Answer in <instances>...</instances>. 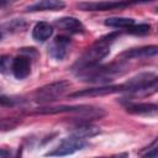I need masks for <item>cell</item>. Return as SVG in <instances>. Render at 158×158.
<instances>
[{
  "label": "cell",
  "instance_id": "44dd1931",
  "mask_svg": "<svg viewBox=\"0 0 158 158\" xmlns=\"http://www.w3.org/2000/svg\"><path fill=\"white\" fill-rule=\"evenodd\" d=\"M158 154V148H157V141H154L151 146V149H148V152L146 154H143L141 158H157Z\"/></svg>",
  "mask_w": 158,
  "mask_h": 158
},
{
  "label": "cell",
  "instance_id": "e0dca14e",
  "mask_svg": "<svg viewBox=\"0 0 158 158\" xmlns=\"http://www.w3.org/2000/svg\"><path fill=\"white\" fill-rule=\"evenodd\" d=\"M127 33L131 35H136V36H144L148 35L151 31V25L149 23H138V25H133L131 27H128L127 30H125Z\"/></svg>",
  "mask_w": 158,
  "mask_h": 158
},
{
  "label": "cell",
  "instance_id": "9c48e42d",
  "mask_svg": "<svg viewBox=\"0 0 158 158\" xmlns=\"http://www.w3.org/2000/svg\"><path fill=\"white\" fill-rule=\"evenodd\" d=\"M54 25L59 30L65 31L68 33H73V35L85 32V26L83 25V22L80 20H78L77 17H73V16H64V17L57 19L54 21Z\"/></svg>",
  "mask_w": 158,
  "mask_h": 158
},
{
  "label": "cell",
  "instance_id": "277c9868",
  "mask_svg": "<svg viewBox=\"0 0 158 158\" xmlns=\"http://www.w3.org/2000/svg\"><path fill=\"white\" fill-rule=\"evenodd\" d=\"M70 88V83L68 80H58L49 84H46L41 88H38L33 93V100L40 104H48L57 101L59 98H62L67 90Z\"/></svg>",
  "mask_w": 158,
  "mask_h": 158
},
{
  "label": "cell",
  "instance_id": "5b68a950",
  "mask_svg": "<svg viewBox=\"0 0 158 158\" xmlns=\"http://www.w3.org/2000/svg\"><path fill=\"white\" fill-rule=\"evenodd\" d=\"M86 146V141L79 137L70 135L69 137L63 138L54 148L46 153V157H64L70 156L78 151H81Z\"/></svg>",
  "mask_w": 158,
  "mask_h": 158
},
{
  "label": "cell",
  "instance_id": "3957f363",
  "mask_svg": "<svg viewBox=\"0 0 158 158\" xmlns=\"http://www.w3.org/2000/svg\"><path fill=\"white\" fill-rule=\"evenodd\" d=\"M125 70L122 63H111L106 65H95L81 72L75 73L78 78L83 79L84 81L98 83L101 85H107L106 83L112 81L115 77L121 75Z\"/></svg>",
  "mask_w": 158,
  "mask_h": 158
},
{
  "label": "cell",
  "instance_id": "ffe728a7",
  "mask_svg": "<svg viewBox=\"0 0 158 158\" xmlns=\"http://www.w3.org/2000/svg\"><path fill=\"white\" fill-rule=\"evenodd\" d=\"M19 121L15 118H1L0 120V132L1 131H9L17 126Z\"/></svg>",
  "mask_w": 158,
  "mask_h": 158
},
{
  "label": "cell",
  "instance_id": "d6986e66",
  "mask_svg": "<svg viewBox=\"0 0 158 158\" xmlns=\"http://www.w3.org/2000/svg\"><path fill=\"white\" fill-rule=\"evenodd\" d=\"M11 63H12V58L10 56L1 54L0 56V73L1 74L10 73L11 72Z\"/></svg>",
  "mask_w": 158,
  "mask_h": 158
},
{
  "label": "cell",
  "instance_id": "8fae6325",
  "mask_svg": "<svg viewBox=\"0 0 158 158\" xmlns=\"http://www.w3.org/2000/svg\"><path fill=\"white\" fill-rule=\"evenodd\" d=\"M158 53V47L152 44V46H143V47H137V48H130L126 49L120 54L121 59H135V58H148V57H154Z\"/></svg>",
  "mask_w": 158,
  "mask_h": 158
},
{
  "label": "cell",
  "instance_id": "603a6c76",
  "mask_svg": "<svg viewBox=\"0 0 158 158\" xmlns=\"http://www.w3.org/2000/svg\"><path fill=\"white\" fill-rule=\"evenodd\" d=\"M128 153H118V154H114V156H109V157H96V158H127Z\"/></svg>",
  "mask_w": 158,
  "mask_h": 158
},
{
  "label": "cell",
  "instance_id": "8992f818",
  "mask_svg": "<svg viewBox=\"0 0 158 158\" xmlns=\"http://www.w3.org/2000/svg\"><path fill=\"white\" fill-rule=\"evenodd\" d=\"M126 91L125 84H117V85H99L94 88H88L83 90H78L75 93L69 94V98L77 99V98H95V96H105L115 93H122Z\"/></svg>",
  "mask_w": 158,
  "mask_h": 158
},
{
  "label": "cell",
  "instance_id": "5bb4252c",
  "mask_svg": "<svg viewBox=\"0 0 158 158\" xmlns=\"http://www.w3.org/2000/svg\"><path fill=\"white\" fill-rule=\"evenodd\" d=\"M53 35V26L46 21L37 22L32 28V38L37 42H46Z\"/></svg>",
  "mask_w": 158,
  "mask_h": 158
},
{
  "label": "cell",
  "instance_id": "ba28073f",
  "mask_svg": "<svg viewBox=\"0 0 158 158\" xmlns=\"http://www.w3.org/2000/svg\"><path fill=\"white\" fill-rule=\"evenodd\" d=\"M72 48V38L69 36H57L48 47V54L56 60H63Z\"/></svg>",
  "mask_w": 158,
  "mask_h": 158
},
{
  "label": "cell",
  "instance_id": "7402d4cb",
  "mask_svg": "<svg viewBox=\"0 0 158 158\" xmlns=\"http://www.w3.org/2000/svg\"><path fill=\"white\" fill-rule=\"evenodd\" d=\"M10 157H11V152L9 149L0 148V158H10Z\"/></svg>",
  "mask_w": 158,
  "mask_h": 158
},
{
  "label": "cell",
  "instance_id": "30bf717a",
  "mask_svg": "<svg viewBox=\"0 0 158 158\" xmlns=\"http://www.w3.org/2000/svg\"><path fill=\"white\" fill-rule=\"evenodd\" d=\"M11 73L16 79H25L31 73V62L26 56H17L12 59Z\"/></svg>",
  "mask_w": 158,
  "mask_h": 158
},
{
  "label": "cell",
  "instance_id": "52a82bcc",
  "mask_svg": "<svg viewBox=\"0 0 158 158\" xmlns=\"http://www.w3.org/2000/svg\"><path fill=\"white\" fill-rule=\"evenodd\" d=\"M133 4L128 1H83L78 4V7L83 11H107L125 9Z\"/></svg>",
  "mask_w": 158,
  "mask_h": 158
},
{
  "label": "cell",
  "instance_id": "9a60e30c",
  "mask_svg": "<svg viewBox=\"0 0 158 158\" xmlns=\"http://www.w3.org/2000/svg\"><path fill=\"white\" fill-rule=\"evenodd\" d=\"M100 132H101L100 127L94 126V125H91L89 122H80L79 125H77V126H74L72 128V135L75 136V137L83 138V139L94 137V136L99 135Z\"/></svg>",
  "mask_w": 158,
  "mask_h": 158
},
{
  "label": "cell",
  "instance_id": "7a4b0ae2",
  "mask_svg": "<svg viewBox=\"0 0 158 158\" xmlns=\"http://www.w3.org/2000/svg\"><path fill=\"white\" fill-rule=\"evenodd\" d=\"M33 114L40 115H56V114H78L79 118L83 122H89V120L101 118L106 115V112L101 107H95L91 105H60V106H44L38 107L33 111Z\"/></svg>",
  "mask_w": 158,
  "mask_h": 158
},
{
  "label": "cell",
  "instance_id": "6da1fadb",
  "mask_svg": "<svg viewBox=\"0 0 158 158\" xmlns=\"http://www.w3.org/2000/svg\"><path fill=\"white\" fill-rule=\"evenodd\" d=\"M120 36L118 32H111L109 35H105L100 38H98L83 54L81 57L74 63L73 72L78 73L84 69L99 65V63L110 53L111 44L114 41Z\"/></svg>",
  "mask_w": 158,
  "mask_h": 158
},
{
  "label": "cell",
  "instance_id": "4fadbf2b",
  "mask_svg": "<svg viewBox=\"0 0 158 158\" xmlns=\"http://www.w3.org/2000/svg\"><path fill=\"white\" fill-rule=\"evenodd\" d=\"M65 6L64 1L60 0H41V1H36L31 5H28L25 10L27 12H35V11H57V10H62Z\"/></svg>",
  "mask_w": 158,
  "mask_h": 158
},
{
  "label": "cell",
  "instance_id": "2e32d148",
  "mask_svg": "<svg viewBox=\"0 0 158 158\" xmlns=\"http://www.w3.org/2000/svg\"><path fill=\"white\" fill-rule=\"evenodd\" d=\"M104 23L109 27L127 30L128 27L135 25V20L131 17H109L104 21Z\"/></svg>",
  "mask_w": 158,
  "mask_h": 158
},
{
  "label": "cell",
  "instance_id": "7c38bea8",
  "mask_svg": "<svg viewBox=\"0 0 158 158\" xmlns=\"http://www.w3.org/2000/svg\"><path fill=\"white\" fill-rule=\"evenodd\" d=\"M125 110L132 115H156L158 111V106L152 102H131L127 101L125 104Z\"/></svg>",
  "mask_w": 158,
  "mask_h": 158
},
{
  "label": "cell",
  "instance_id": "ac0fdd59",
  "mask_svg": "<svg viewBox=\"0 0 158 158\" xmlns=\"http://www.w3.org/2000/svg\"><path fill=\"white\" fill-rule=\"evenodd\" d=\"M22 102H23V100L21 98L0 95V107H15Z\"/></svg>",
  "mask_w": 158,
  "mask_h": 158
}]
</instances>
